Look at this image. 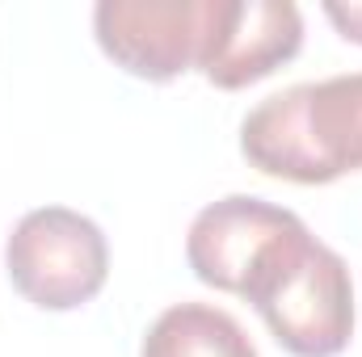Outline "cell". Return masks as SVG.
Masks as SVG:
<instances>
[{
	"label": "cell",
	"mask_w": 362,
	"mask_h": 357,
	"mask_svg": "<svg viewBox=\"0 0 362 357\" xmlns=\"http://www.w3.org/2000/svg\"><path fill=\"white\" fill-rule=\"evenodd\" d=\"M245 298L291 357H337L354 337L350 269L308 227L274 253Z\"/></svg>",
	"instance_id": "6da1fadb"
},
{
	"label": "cell",
	"mask_w": 362,
	"mask_h": 357,
	"mask_svg": "<svg viewBox=\"0 0 362 357\" xmlns=\"http://www.w3.org/2000/svg\"><path fill=\"white\" fill-rule=\"evenodd\" d=\"M4 265L25 303L42 311H76L101 294L110 277V244L93 219L68 206H42L13 227Z\"/></svg>",
	"instance_id": "7a4b0ae2"
},
{
	"label": "cell",
	"mask_w": 362,
	"mask_h": 357,
	"mask_svg": "<svg viewBox=\"0 0 362 357\" xmlns=\"http://www.w3.org/2000/svg\"><path fill=\"white\" fill-rule=\"evenodd\" d=\"M211 17L215 0H101L93 34L122 72L165 85L198 68Z\"/></svg>",
	"instance_id": "3957f363"
},
{
	"label": "cell",
	"mask_w": 362,
	"mask_h": 357,
	"mask_svg": "<svg viewBox=\"0 0 362 357\" xmlns=\"http://www.w3.org/2000/svg\"><path fill=\"white\" fill-rule=\"evenodd\" d=\"M299 231H303V219L295 210L249 198V193H232L198 210L185 236V261L202 286L245 298L253 277Z\"/></svg>",
	"instance_id": "277c9868"
},
{
	"label": "cell",
	"mask_w": 362,
	"mask_h": 357,
	"mask_svg": "<svg viewBox=\"0 0 362 357\" xmlns=\"http://www.w3.org/2000/svg\"><path fill=\"white\" fill-rule=\"evenodd\" d=\"M303 47V17L291 0H215L198 72L215 89H249L291 63Z\"/></svg>",
	"instance_id": "5b68a950"
},
{
	"label": "cell",
	"mask_w": 362,
	"mask_h": 357,
	"mask_svg": "<svg viewBox=\"0 0 362 357\" xmlns=\"http://www.w3.org/2000/svg\"><path fill=\"white\" fill-rule=\"evenodd\" d=\"M303 101H308V85H291V89L266 97L240 122V152L266 177L295 181V185H329L312 152V139H308Z\"/></svg>",
	"instance_id": "8992f818"
},
{
	"label": "cell",
	"mask_w": 362,
	"mask_h": 357,
	"mask_svg": "<svg viewBox=\"0 0 362 357\" xmlns=\"http://www.w3.org/2000/svg\"><path fill=\"white\" fill-rule=\"evenodd\" d=\"M308 139L325 169V177L337 181L362 169V72L329 76L320 85H308L303 101Z\"/></svg>",
	"instance_id": "52a82bcc"
},
{
	"label": "cell",
	"mask_w": 362,
	"mask_h": 357,
	"mask_svg": "<svg viewBox=\"0 0 362 357\" xmlns=\"http://www.w3.org/2000/svg\"><path fill=\"white\" fill-rule=\"evenodd\" d=\"M139 357H257L245 328L206 303H177L156 315Z\"/></svg>",
	"instance_id": "ba28073f"
},
{
	"label": "cell",
	"mask_w": 362,
	"mask_h": 357,
	"mask_svg": "<svg viewBox=\"0 0 362 357\" xmlns=\"http://www.w3.org/2000/svg\"><path fill=\"white\" fill-rule=\"evenodd\" d=\"M325 17L341 30L346 42H358L362 47V4H325Z\"/></svg>",
	"instance_id": "9c48e42d"
}]
</instances>
